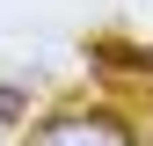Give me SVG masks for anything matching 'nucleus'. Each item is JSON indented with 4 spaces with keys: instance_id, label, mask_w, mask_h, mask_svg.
Wrapping results in <instances>:
<instances>
[{
    "instance_id": "obj_1",
    "label": "nucleus",
    "mask_w": 153,
    "mask_h": 146,
    "mask_svg": "<svg viewBox=\"0 0 153 146\" xmlns=\"http://www.w3.org/2000/svg\"><path fill=\"white\" fill-rule=\"evenodd\" d=\"M36 146H131V139H124L109 117H102V124H95V117H73V124H51Z\"/></svg>"
}]
</instances>
